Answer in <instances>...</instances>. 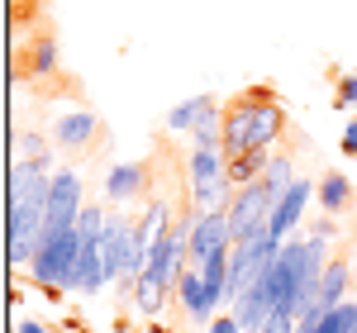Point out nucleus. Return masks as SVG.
Returning <instances> with one entry per match:
<instances>
[{"mask_svg": "<svg viewBox=\"0 0 357 333\" xmlns=\"http://www.w3.org/2000/svg\"><path fill=\"white\" fill-rule=\"evenodd\" d=\"M333 233H338V229H333V215H324V219H314V229H310V238H319V243H329Z\"/></svg>", "mask_w": 357, "mask_h": 333, "instance_id": "aec40b11", "label": "nucleus"}, {"mask_svg": "<svg viewBox=\"0 0 357 333\" xmlns=\"http://www.w3.org/2000/svg\"><path fill=\"white\" fill-rule=\"evenodd\" d=\"M153 162H119L110 166V176H105V195H110L114 205H129V200H143V195H153Z\"/></svg>", "mask_w": 357, "mask_h": 333, "instance_id": "6e6552de", "label": "nucleus"}, {"mask_svg": "<svg viewBox=\"0 0 357 333\" xmlns=\"http://www.w3.org/2000/svg\"><path fill=\"white\" fill-rule=\"evenodd\" d=\"M210 333H243V329H238V319H215Z\"/></svg>", "mask_w": 357, "mask_h": 333, "instance_id": "4be33fe9", "label": "nucleus"}, {"mask_svg": "<svg viewBox=\"0 0 357 333\" xmlns=\"http://www.w3.org/2000/svg\"><path fill=\"white\" fill-rule=\"evenodd\" d=\"M20 333H48V329H43V324H33V319H24V324H20Z\"/></svg>", "mask_w": 357, "mask_h": 333, "instance_id": "5701e85b", "label": "nucleus"}, {"mask_svg": "<svg viewBox=\"0 0 357 333\" xmlns=\"http://www.w3.org/2000/svg\"><path fill=\"white\" fill-rule=\"evenodd\" d=\"M272 166V148H252L243 157H229V181L248 186V181H262V171Z\"/></svg>", "mask_w": 357, "mask_h": 333, "instance_id": "4468645a", "label": "nucleus"}, {"mask_svg": "<svg viewBox=\"0 0 357 333\" xmlns=\"http://www.w3.org/2000/svg\"><path fill=\"white\" fill-rule=\"evenodd\" d=\"M215 114H224V105L215 95H195V100H186V105H176V110L167 114V129H172V134H191L195 124H205V119H215Z\"/></svg>", "mask_w": 357, "mask_h": 333, "instance_id": "f8f14e48", "label": "nucleus"}, {"mask_svg": "<svg viewBox=\"0 0 357 333\" xmlns=\"http://www.w3.org/2000/svg\"><path fill=\"white\" fill-rule=\"evenodd\" d=\"M53 148L43 143V134H20L15 139V157H48Z\"/></svg>", "mask_w": 357, "mask_h": 333, "instance_id": "a211bd4d", "label": "nucleus"}, {"mask_svg": "<svg viewBox=\"0 0 357 333\" xmlns=\"http://www.w3.org/2000/svg\"><path fill=\"white\" fill-rule=\"evenodd\" d=\"M167 300H172V291H167L162 281L143 267V272L134 277V305H138V314H148V319H153V314H162Z\"/></svg>", "mask_w": 357, "mask_h": 333, "instance_id": "ddd939ff", "label": "nucleus"}, {"mask_svg": "<svg viewBox=\"0 0 357 333\" xmlns=\"http://www.w3.org/2000/svg\"><path fill=\"white\" fill-rule=\"evenodd\" d=\"M262 181H267V191H272L276 200H281V195L291 191V186H296V162H291V153H276V157H272V166L262 171Z\"/></svg>", "mask_w": 357, "mask_h": 333, "instance_id": "f3484780", "label": "nucleus"}, {"mask_svg": "<svg viewBox=\"0 0 357 333\" xmlns=\"http://www.w3.org/2000/svg\"><path fill=\"white\" fill-rule=\"evenodd\" d=\"M53 148L57 153H91L105 148V124L96 110H72L53 119Z\"/></svg>", "mask_w": 357, "mask_h": 333, "instance_id": "423d86ee", "label": "nucleus"}, {"mask_svg": "<svg viewBox=\"0 0 357 333\" xmlns=\"http://www.w3.org/2000/svg\"><path fill=\"white\" fill-rule=\"evenodd\" d=\"M276 210V195L267 191V181H248L234 191L229 200V229H234V238H248V233H257V229H267Z\"/></svg>", "mask_w": 357, "mask_h": 333, "instance_id": "39448f33", "label": "nucleus"}, {"mask_svg": "<svg viewBox=\"0 0 357 333\" xmlns=\"http://www.w3.org/2000/svg\"><path fill=\"white\" fill-rule=\"evenodd\" d=\"M176 300H181V309H186L191 324H205V319L215 314V295H210V286H205V277H200V267H186V272H181Z\"/></svg>", "mask_w": 357, "mask_h": 333, "instance_id": "9d476101", "label": "nucleus"}, {"mask_svg": "<svg viewBox=\"0 0 357 333\" xmlns=\"http://www.w3.org/2000/svg\"><path fill=\"white\" fill-rule=\"evenodd\" d=\"M348 205H353V181L338 176V171H324V181H319V210L324 215H343Z\"/></svg>", "mask_w": 357, "mask_h": 333, "instance_id": "2eb2a0df", "label": "nucleus"}, {"mask_svg": "<svg viewBox=\"0 0 357 333\" xmlns=\"http://www.w3.org/2000/svg\"><path fill=\"white\" fill-rule=\"evenodd\" d=\"M200 277H205V286H210L215 305H220V300H229V248L210 252V257L200 262Z\"/></svg>", "mask_w": 357, "mask_h": 333, "instance_id": "dca6fc26", "label": "nucleus"}, {"mask_svg": "<svg viewBox=\"0 0 357 333\" xmlns=\"http://www.w3.org/2000/svg\"><path fill=\"white\" fill-rule=\"evenodd\" d=\"M338 148H343L348 157H357V119L348 124V129H343V143H338Z\"/></svg>", "mask_w": 357, "mask_h": 333, "instance_id": "412c9836", "label": "nucleus"}, {"mask_svg": "<svg viewBox=\"0 0 357 333\" xmlns=\"http://www.w3.org/2000/svg\"><path fill=\"white\" fill-rule=\"evenodd\" d=\"M234 243V229H229V210H210V215H195L191 224V267H200L210 252H220Z\"/></svg>", "mask_w": 357, "mask_h": 333, "instance_id": "0eeeda50", "label": "nucleus"}, {"mask_svg": "<svg viewBox=\"0 0 357 333\" xmlns=\"http://www.w3.org/2000/svg\"><path fill=\"white\" fill-rule=\"evenodd\" d=\"M291 129V114L281 105L276 86H248L224 105V157H243L252 148H272Z\"/></svg>", "mask_w": 357, "mask_h": 333, "instance_id": "f03ea898", "label": "nucleus"}, {"mask_svg": "<svg viewBox=\"0 0 357 333\" xmlns=\"http://www.w3.org/2000/svg\"><path fill=\"white\" fill-rule=\"evenodd\" d=\"M310 195H314V186H310V176H296V186L276 200V210H272V219H267V233H272L276 243H286V233L301 224L305 215V205H310Z\"/></svg>", "mask_w": 357, "mask_h": 333, "instance_id": "1a4fd4ad", "label": "nucleus"}, {"mask_svg": "<svg viewBox=\"0 0 357 333\" xmlns=\"http://www.w3.org/2000/svg\"><path fill=\"white\" fill-rule=\"evenodd\" d=\"M333 105H343V110H353V105H357V77H338V95H333Z\"/></svg>", "mask_w": 357, "mask_h": 333, "instance_id": "6ab92c4d", "label": "nucleus"}, {"mask_svg": "<svg viewBox=\"0 0 357 333\" xmlns=\"http://www.w3.org/2000/svg\"><path fill=\"white\" fill-rule=\"evenodd\" d=\"M82 205H86L82 176H77L72 166L53 171V191H48V210H43V238L77 229V215H82Z\"/></svg>", "mask_w": 357, "mask_h": 333, "instance_id": "20e7f679", "label": "nucleus"}, {"mask_svg": "<svg viewBox=\"0 0 357 333\" xmlns=\"http://www.w3.org/2000/svg\"><path fill=\"white\" fill-rule=\"evenodd\" d=\"M343 295H348V257H333V262H324V277H319V295H314V305H310V314H329L333 305H343Z\"/></svg>", "mask_w": 357, "mask_h": 333, "instance_id": "9b49d317", "label": "nucleus"}, {"mask_svg": "<svg viewBox=\"0 0 357 333\" xmlns=\"http://www.w3.org/2000/svg\"><path fill=\"white\" fill-rule=\"evenodd\" d=\"M77 252H82L77 229L43 238V243H38V252H33V262H29V277H33V286H43V291H67L72 267H77Z\"/></svg>", "mask_w": 357, "mask_h": 333, "instance_id": "7ed1b4c3", "label": "nucleus"}, {"mask_svg": "<svg viewBox=\"0 0 357 333\" xmlns=\"http://www.w3.org/2000/svg\"><path fill=\"white\" fill-rule=\"evenodd\" d=\"M48 191H53V153L10 162V267H29L43 243Z\"/></svg>", "mask_w": 357, "mask_h": 333, "instance_id": "f257e3e1", "label": "nucleus"}, {"mask_svg": "<svg viewBox=\"0 0 357 333\" xmlns=\"http://www.w3.org/2000/svg\"><path fill=\"white\" fill-rule=\"evenodd\" d=\"M353 333H357V329H353Z\"/></svg>", "mask_w": 357, "mask_h": 333, "instance_id": "b1692460", "label": "nucleus"}]
</instances>
